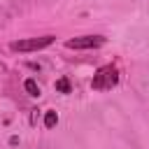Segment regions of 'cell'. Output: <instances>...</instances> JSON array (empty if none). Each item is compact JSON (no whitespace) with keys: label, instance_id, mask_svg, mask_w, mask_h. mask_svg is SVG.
<instances>
[{"label":"cell","instance_id":"6da1fadb","mask_svg":"<svg viewBox=\"0 0 149 149\" xmlns=\"http://www.w3.org/2000/svg\"><path fill=\"white\" fill-rule=\"evenodd\" d=\"M116 84H119V70H116L112 63L100 65V68L95 70L93 79H91V88H93V91H112Z\"/></svg>","mask_w":149,"mask_h":149},{"label":"cell","instance_id":"7a4b0ae2","mask_svg":"<svg viewBox=\"0 0 149 149\" xmlns=\"http://www.w3.org/2000/svg\"><path fill=\"white\" fill-rule=\"evenodd\" d=\"M54 35H42V37H26V40H16L9 44L12 51H19V54H30V51H40V49H47L54 44Z\"/></svg>","mask_w":149,"mask_h":149},{"label":"cell","instance_id":"3957f363","mask_svg":"<svg viewBox=\"0 0 149 149\" xmlns=\"http://www.w3.org/2000/svg\"><path fill=\"white\" fill-rule=\"evenodd\" d=\"M105 44L102 35H81V37H72L65 42L68 49H79V51H88V49H98Z\"/></svg>","mask_w":149,"mask_h":149},{"label":"cell","instance_id":"277c9868","mask_svg":"<svg viewBox=\"0 0 149 149\" xmlns=\"http://www.w3.org/2000/svg\"><path fill=\"white\" fill-rule=\"evenodd\" d=\"M23 88H26V93L33 95V98L40 95V84H37L35 79H26V81H23Z\"/></svg>","mask_w":149,"mask_h":149},{"label":"cell","instance_id":"5b68a950","mask_svg":"<svg viewBox=\"0 0 149 149\" xmlns=\"http://www.w3.org/2000/svg\"><path fill=\"white\" fill-rule=\"evenodd\" d=\"M56 123H58V114L54 112V109H49V112H44V128H56Z\"/></svg>","mask_w":149,"mask_h":149},{"label":"cell","instance_id":"8992f818","mask_svg":"<svg viewBox=\"0 0 149 149\" xmlns=\"http://www.w3.org/2000/svg\"><path fill=\"white\" fill-rule=\"evenodd\" d=\"M56 91H58V93H70V91H72V84H70V79H68V77H61V79H56Z\"/></svg>","mask_w":149,"mask_h":149},{"label":"cell","instance_id":"52a82bcc","mask_svg":"<svg viewBox=\"0 0 149 149\" xmlns=\"http://www.w3.org/2000/svg\"><path fill=\"white\" fill-rule=\"evenodd\" d=\"M9 144H12V147H16V144H19V137H16V135H12V137H9Z\"/></svg>","mask_w":149,"mask_h":149}]
</instances>
